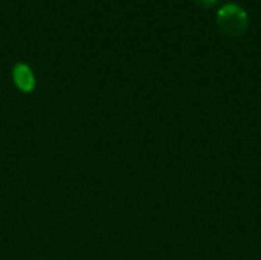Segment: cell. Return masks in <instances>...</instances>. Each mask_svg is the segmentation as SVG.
Wrapping results in <instances>:
<instances>
[{
    "label": "cell",
    "mask_w": 261,
    "mask_h": 260,
    "mask_svg": "<svg viewBox=\"0 0 261 260\" xmlns=\"http://www.w3.org/2000/svg\"><path fill=\"white\" fill-rule=\"evenodd\" d=\"M248 14L237 3H226L217 12V25L220 31L229 37L242 35L248 28Z\"/></svg>",
    "instance_id": "obj_1"
},
{
    "label": "cell",
    "mask_w": 261,
    "mask_h": 260,
    "mask_svg": "<svg viewBox=\"0 0 261 260\" xmlns=\"http://www.w3.org/2000/svg\"><path fill=\"white\" fill-rule=\"evenodd\" d=\"M12 78L15 86L21 90V92H32L35 87V77L32 69L26 64V63H17L12 67Z\"/></svg>",
    "instance_id": "obj_2"
},
{
    "label": "cell",
    "mask_w": 261,
    "mask_h": 260,
    "mask_svg": "<svg viewBox=\"0 0 261 260\" xmlns=\"http://www.w3.org/2000/svg\"><path fill=\"white\" fill-rule=\"evenodd\" d=\"M219 0H194V3L197 5V6H200V8H205V9H208V8H213L216 3H217Z\"/></svg>",
    "instance_id": "obj_3"
}]
</instances>
